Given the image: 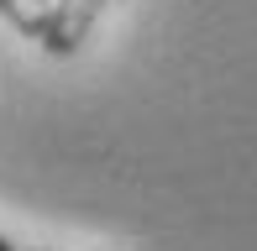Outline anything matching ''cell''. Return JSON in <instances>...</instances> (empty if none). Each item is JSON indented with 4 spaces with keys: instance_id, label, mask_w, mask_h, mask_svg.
Returning <instances> with one entry per match:
<instances>
[{
    "instance_id": "3957f363",
    "label": "cell",
    "mask_w": 257,
    "mask_h": 251,
    "mask_svg": "<svg viewBox=\"0 0 257 251\" xmlns=\"http://www.w3.org/2000/svg\"><path fill=\"white\" fill-rule=\"evenodd\" d=\"M0 251H16V246H11V241H6V236H0Z\"/></svg>"
},
{
    "instance_id": "7a4b0ae2",
    "label": "cell",
    "mask_w": 257,
    "mask_h": 251,
    "mask_svg": "<svg viewBox=\"0 0 257 251\" xmlns=\"http://www.w3.org/2000/svg\"><path fill=\"white\" fill-rule=\"evenodd\" d=\"M0 16H6L21 37L42 42V32H48V21H53V0H0Z\"/></svg>"
},
{
    "instance_id": "6da1fadb",
    "label": "cell",
    "mask_w": 257,
    "mask_h": 251,
    "mask_svg": "<svg viewBox=\"0 0 257 251\" xmlns=\"http://www.w3.org/2000/svg\"><path fill=\"white\" fill-rule=\"evenodd\" d=\"M100 10H105V0H53V21H48V32H42V48H48L53 58L79 52L84 37H89V26L100 21Z\"/></svg>"
}]
</instances>
